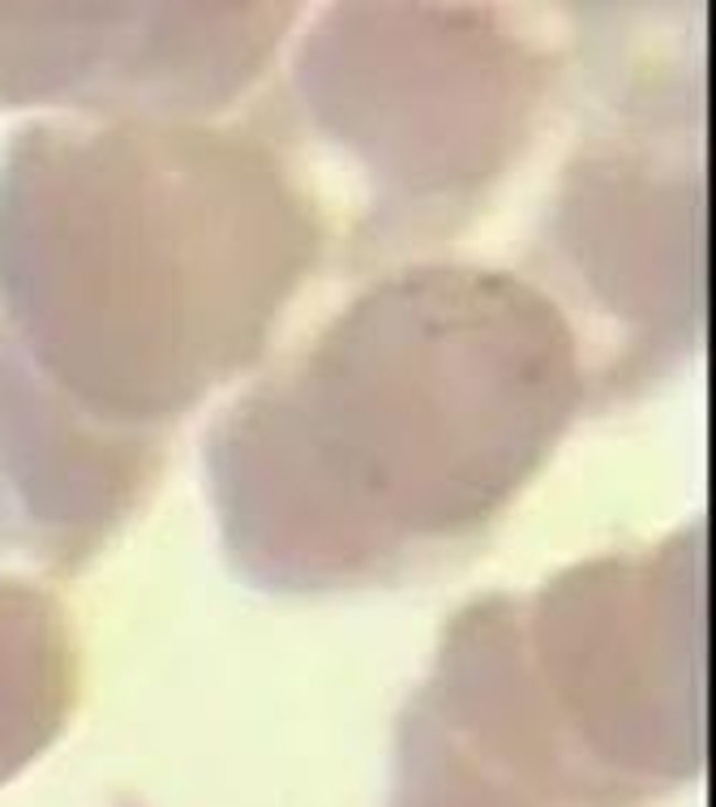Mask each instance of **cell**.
<instances>
[]
</instances>
